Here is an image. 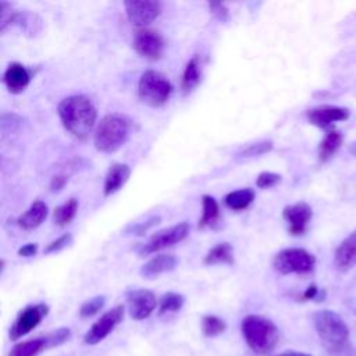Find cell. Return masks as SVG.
<instances>
[{
	"label": "cell",
	"instance_id": "cell-25",
	"mask_svg": "<svg viewBox=\"0 0 356 356\" xmlns=\"http://www.w3.org/2000/svg\"><path fill=\"white\" fill-rule=\"evenodd\" d=\"M202 217L199 220L197 228H206V227H213L217 224L220 218V207L217 200L210 196V195H203L202 196Z\"/></svg>",
	"mask_w": 356,
	"mask_h": 356
},
{
	"label": "cell",
	"instance_id": "cell-34",
	"mask_svg": "<svg viewBox=\"0 0 356 356\" xmlns=\"http://www.w3.org/2000/svg\"><path fill=\"white\" fill-rule=\"evenodd\" d=\"M210 11L222 22L228 21L229 19V11L227 8V6L224 3H220V1H210L207 3Z\"/></svg>",
	"mask_w": 356,
	"mask_h": 356
},
{
	"label": "cell",
	"instance_id": "cell-37",
	"mask_svg": "<svg viewBox=\"0 0 356 356\" xmlns=\"http://www.w3.org/2000/svg\"><path fill=\"white\" fill-rule=\"evenodd\" d=\"M318 295H320V289H318L314 284H312V285L307 286V289L303 292L302 298H303L305 300H312V299H318Z\"/></svg>",
	"mask_w": 356,
	"mask_h": 356
},
{
	"label": "cell",
	"instance_id": "cell-32",
	"mask_svg": "<svg viewBox=\"0 0 356 356\" xmlns=\"http://www.w3.org/2000/svg\"><path fill=\"white\" fill-rule=\"evenodd\" d=\"M281 181V175L271 171H263L256 178V186L260 189L275 186Z\"/></svg>",
	"mask_w": 356,
	"mask_h": 356
},
{
	"label": "cell",
	"instance_id": "cell-20",
	"mask_svg": "<svg viewBox=\"0 0 356 356\" xmlns=\"http://www.w3.org/2000/svg\"><path fill=\"white\" fill-rule=\"evenodd\" d=\"M47 213H49V209H47V204L42 200H35L29 207L28 210H25L17 220L18 225L22 228V229H26V231H31V229H35L38 228L47 217Z\"/></svg>",
	"mask_w": 356,
	"mask_h": 356
},
{
	"label": "cell",
	"instance_id": "cell-10",
	"mask_svg": "<svg viewBox=\"0 0 356 356\" xmlns=\"http://www.w3.org/2000/svg\"><path fill=\"white\" fill-rule=\"evenodd\" d=\"M132 47L139 56L147 60H159L164 53L165 40L159 31L152 28H142L135 32Z\"/></svg>",
	"mask_w": 356,
	"mask_h": 356
},
{
	"label": "cell",
	"instance_id": "cell-2",
	"mask_svg": "<svg viewBox=\"0 0 356 356\" xmlns=\"http://www.w3.org/2000/svg\"><path fill=\"white\" fill-rule=\"evenodd\" d=\"M314 330L325 352L339 356L349 345V328L343 318L332 310H318L313 314Z\"/></svg>",
	"mask_w": 356,
	"mask_h": 356
},
{
	"label": "cell",
	"instance_id": "cell-12",
	"mask_svg": "<svg viewBox=\"0 0 356 356\" xmlns=\"http://www.w3.org/2000/svg\"><path fill=\"white\" fill-rule=\"evenodd\" d=\"M125 14L129 22L139 29L147 28L161 13V6L159 1L154 0H145V1H125Z\"/></svg>",
	"mask_w": 356,
	"mask_h": 356
},
{
	"label": "cell",
	"instance_id": "cell-21",
	"mask_svg": "<svg viewBox=\"0 0 356 356\" xmlns=\"http://www.w3.org/2000/svg\"><path fill=\"white\" fill-rule=\"evenodd\" d=\"M202 81V70H200V61L199 56L195 54L186 64L182 79H181V89L184 93L192 92Z\"/></svg>",
	"mask_w": 356,
	"mask_h": 356
},
{
	"label": "cell",
	"instance_id": "cell-29",
	"mask_svg": "<svg viewBox=\"0 0 356 356\" xmlns=\"http://www.w3.org/2000/svg\"><path fill=\"white\" fill-rule=\"evenodd\" d=\"M273 149V142L271 140H260L252 145H248L238 153V159H252L257 157L261 154L268 153Z\"/></svg>",
	"mask_w": 356,
	"mask_h": 356
},
{
	"label": "cell",
	"instance_id": "cell-24",
	"mask_svg": "<svg viewBox=\"0 0 356 356\" xmlns=\"http://www.w3.org/2000/svg\"><path fill=\"white\" fill-rule=\"evenodd\" d=\"M254 200V191L252 188H242L238 191H232L225 195L224 203L231 210L239 211L248 209Z\"/></svg>",
	"mask_w": 356,
	"mask_h": 356
},
{
	"label": "cell",
	"instance_id": "cell-14",
	"mask_svg": "<svg viewBox=\"0 0 356 356\" xmlns=\"http://www.w3.org/2000/svg\"><path fill=\"white\" fill-rule=\"evenodd\" d=\"M282 217L288 224V231L293 236H300L306 232L313 217V210L306 202L288 204L282 210Z\"/></svg>",
	"mask_w": 356,
	"mask_h": 356
},
{
	"label": "cell",
	"instance_id": "cell-31",
	"mask_svg": "<svg viewBox=\"0 0 356 356\" xmlns=\"http://www.w3.org/2000/svg\"><path fill=\"white\" fill-rule=\"evenodd\" d=\"M72 243V235L70 232L67 234H63L61 236H58L57 239L51 241L46 248H44V253L46 254H50V253H57V252H61L63 249H65L67 246H70Z\"/></svg>",
	"mask_w": 356,
	"mask_h": 356
},
{
	"label": "cell",
	"instance_id": "cell-17",
	"mask_svg": "<svg viewBox=\"0 0 356 356\" xmlns=\"http://www.w3.org/2000/svg\"><path fill=\"white\" fill-rule=\"evenodd\" d=\"M334 263L339 271H348L356 266V229L352 231L335 249Z\"/></svg>",
	"mask_w": 356,
	"mask_h": 356
},
{
	"label": "cell",
	"instance_id": "cell-26",
	"mask_svg": "<svg viewBox=\"0 0 356 356\" xmlns=\"http://www.w3.org/2000/svg\"><path fill=\"white\" fill-rule=\"evenodd\" d=\"M78 211V200L75 197H70L67 202L60 204L53 211V222L58 227L68 225Z\"/></svg>",
	"mask_w": 356,
	"mask_h": 356
},
{
	"label": "cell",
	"instance_id": "cell-15",
	"mask_svg": "<svg viewBox=\"0 0 356 356\" xmlns=\"http://www.w3.org/2000/svg\"><path fill=\"white\" fill-rule=\"evenodd\" d=\"M127 305L129 316L134 320L147 318L157 306L156 295L149 289H134L127 295Z\"/></svg>",
	"mask_w": 356,
	"mask_h": 356
},
{
	"label": "cell",
	"instance_id": "cell-4",
	"mask_svg": "<svg viewBox=\"0 0 356 356\" xmlns=\"http://www.w3.org/2000/svg\"><path fill=\"white\" fill-rule=\"evenodd\" d=\"M131 124L129 120L118 113L104 115L96 125L93 142L95 147L102 153H114L129 138Z\"/></svg>",
	"mask_w": 356,
	"mask_h": 356
},
{
	"label": "cell",
	"instance_id": "cell-5",
	"mask_svg": "<svg viewBox=\"0 0 356 356\" xmlns=\"http://www.w3.org/2000/svg\"><path fill=\"white\" fill-rule=\"evenodd\" d=\"M171 93L172 85L164 74L154 70H147L140 75L138 83V95L145 104L150 107L164 106Z\"/></svg>",
	"mask_w": 356,
	"mask_h": 356
},
{
	"label": "cell",
	"instance_id": "cell-1",
	"mask_svg": "<svg viewBox=\"0 0 356 356\" xmlns=\"http://www.w3.org/2000/svg\"><path fill=\"white\" fill-rule=\"evenodd\" d=\"M58 117L65 131L76 139H86L96 125L97 110L88 96L72 95L60 102Z\"/></svg>",
	"mask_w": 356,
	"mask_h": 356
},
{
	"label": "cell",
	"instance_id": "cell-8",
	"mask_svg": "<svg viewBox=\"0 0 356 356\" xmlns=\"http://www.w3.org/2000/svg\"><path fill=\"white\" fill-rule=\"evenodd\" d=\"M188 234H189V224L185 221L178 222L172 227L164 228V229L156 232L154 235H152V238L146 243L140 245L139 254L147 256V254L160 252L168 246L182 242L188 236Z\"/></svg>",
	"mask_w": 356,
	"mask_h": 356
},
{
	"label": "cell",
	"instance_id": "cell-19",
	"mask_svg": "<svg viewBox=\"0 0 356 356\" xmlns=\"http://www.w3.org/2000/svg\"><path fill=\"white\" fill-rule=\"evenodd\" d=\"M129 175H131V168L128 164L114 163L108 168L106 178H104V186H103L104 196H110V195H114L115 192H118L125 185Z\"/></svg>",
	"mask_w": 356,
	"mask_h": 356
},
{
	"label": "cell",
	"instance_id": "cell-38",
	"mask_svg": "<svg viewBox=\"0 0 356 356\" xmlns=\"http://www.w3.org/2000/svg\"><path fill=\"white\" fill-rule=\"evenodd\" d=\"M274 356H312L309 353H303V352H296V350H288V352H282Z\"/></svg>",
	"mask_w": 356,
	"mask_h": 356
},
{
	"label": "cell",
	"instance_id": "cell-7",
	"mask_svg": "<svg viewBox=\"0 0 356 356\" xmlns=\"http://www.w3.org/2000/svg\"><path fill=\"white\" fill-rule=\"evenodd\" d=\"M70 337H71L70 328L61 327V328H58L53 332H49L46 335L15 343L11 348L8 356H38L46 349L56 348V346L67 342L70 339Z\"/></svg>",
	"mask_w": 356,
	"mask_h": 356
},
{
	"label": "cell",
	"instance_id": "cell-33",
	"mask_svg": "<svg viewBox=\"0 0 356 356\" xmlns=\"http://www.w3.org/2000/svg\"><path fill=\"white\" fill-rule=\"evenodd\" d=\"M160 220H161L160 216H152L145 222H138L136 225L128 227L125 232H131V234H135V235H145L150 228H153L156 224H159Z\"/></svg>",
	"mask_w": 356,
	"mask_h": 356
},
{
	"label": "cell",
	"instance_id": "cell-36",
	"mask_svg": "<svg viewBox=\"0 0 356 356\" xmlns=\"http://www.w3.org/2000/svg\"><path fill=\"white\" fill-rule=\"evenodd\" d=\"M38 253V245L36 243H26L22 248L18 249V254L22 257H32Z\"/></svg>",
	"mask_w": 356,
	"mask_h": 356
},
{
	"label": "cell",
	"instance_id": "cell-18",
	"mask_svg": "<svg viewBox=\"0 0 356 356\" xmlns=\"http://www.w3.org/2000/svg\"><path fill=\"white\" fill-rule=\"evenodd\" d=\"M177 257L174 254H165L160 253L147 260L142 267H140V275L147 280H153L159 277L163 273L172 271L177 266Z\"/></svg>",
	"mask_w": 356,
	"mask_h": 356
},
{
	"label": "cell",
	"instance_id": "cell-11",
	"mask_svg": "<svg viewBox=\"0 0 356 356\" xmlns=\"http://www.w3.org/2000/svg\"><path fill=\"white\" fill-rule=\"evenodd\" d=\"M124 314L125 307L122 305H118L102 314L85 334L83 342L88 345H96L103 341L122 321Z\"/></svg>",
	"mask_w": 356,
	"mask_h": 356
},
{
	"label": "cell",
	"instance_id": "cell-27",
	"mask_svg": "<svg viewBox=\"0 0 356 356\" xmlns=\"http://www.w3.org/2000/svg\"><path fill=\"white\" fill-rule=\"evenodd\" d=\"M185 303V298L178 292H167L161 296L159 300V314H167V313H175L182 309Z\"/></svg>",
	"mask_w": 356,
	"mask_h": 356
},
{
	"label": "cell",
	"instance_id": "cell-23",
	"mask_svg": "<svg viewBox=\"0 0 356 356\" xmlns=\"http://www.w3.org/2000/svg\"><path fill=\"white\" fill-rule=\"evenodd\" d=\"M203 263L207 266L234 264V250L229 242H220L213 246L204 256Z\"/></svg>",
	"mask_w": 356,
	"mask_h": 356
},
{
	"label": "cell",
	"instance_id": "cell-35",
	"mask_svg": "<svg viewBox=\"0 0 356 356\" xmlns=\"http://www.w3.org/2000/svg\"><path fill=\"white\" fill-rule=\"evenodd\" d=\"M68 182V175H65V174H57V175H54L53 178H51V181H50V191L51 192H58V191H61L64 186H65V184Z\"/></svg>",
	"mask_w": 356,
	"mask_h": 356
},
{
	"label": "cell",
	"instance_id": "cell-30",
	"mask_svg": "<svg viewBox=\"0 0 356 356\" xmlns=\"http://www.w3.org/2000/svg\"><path fill=\"white\" fill-rule=\"evenodd\" d=\"M104 303H106V296H103V295H97L95 298H90V299H88L86 302H83L81 305L79 316L83 317V318L92 317V316L97 314L103 309Z\"/></svg>",
	"mask_w": 356,
	"mask_h": 356
},
{
	"label": "cell",
	"instance_id": "cell-22",
	"mask_svg": "<svg viewBox=\"0 0 356 356\" xmlns=\"http://www.w3.org/2000/svg\"><path fill=\"white\" fill-rule=\"evenodd\" d=\"M342 140H343V136L339 131H337L335 128L328 129L327 134L324 135L323 140L318 145V159L323 163L328 161L337 153V150L341 147Z\"/></svg>",
	"mask_w": 356,
	"mask_h": 356
},
{
	"label": "cell",
	"instance_id": "cell-9",
	"mask_svg": "<svg viewBox=\"0 0 356 356\" xmlns=\"http://www.w3.org/2000/svg\"><path fill=\"white\" fill-rule=\"evenodd\" d=\"M47 313H49V306L46 303H36V305H29L24 307L18 313L13 325L10 327V332H8L10 339L15 341L29 334L33 328H36L42 323V320L47 316Z\"/></svg>",
	"mask_w": 356,
	"mask_h": 356
},
{
	"label": "cell",
	"instance_id": "cell-3",
	"mask_svg": "<svg viewBox=\"0 0 356 356\" xmlns=\"http://www.w3.org/2000/svg\"><path fill=\"white\" fill-rule=\"evenodd\" d=\"M241 331L248 346L257 355H267L280 341L277 325L267 317L248 314L241 321Z\"/></svg>",
	"mask_w": 356,
	"mask_h": 356
},
{
	"label": "cell",
	"instance_id": "cell-16",
	"mask_svg": "<svg viewBox=\"0 0 356 356\" xmlns=\"http://www.w3.org/2000/svg\"><path fill=\"white\" fill-rule=\"evenodd\" d=\"M32 79V71L28 70L21 63H11L4 74H3V82L7 86V89L11 93H21L26 89Z\"/></svg>",
	"mask_w": 356,
	"mask_h": 356
},
{
	"label": "cell",
	"instance_id": "cell-6",
	"mask_svg": "<svg viewBox=\"0 0 356 356\" xmlns=\"http://www.w3.org/2000/svg\"><path fill=\"white\" fill-rule=\"evenodd\" d=\"M316 257L302 248H286L273 259V267L280 274H309L314 270Z\"/></svg>",
	"mask_w": 356,
	"mask_h": 356
},
{
	"label": "cell",
	"instance_id": "cell-13",
	"mask_svg": "<svg viewBox=\"0 0 356 356\" xmlns=\"http://www.w3.org/2000/svg\"><path fill=\"white\" fill-rule=\"evenodd\" d=\"M307 120L312 125L321 128V129H331L335 122L346 121L350 115V111L346 107L332 106V104H323L313 108H309Z\"/></svg>",
	"mask_w": 356,
	"mask_h": 356
},
{
	"label": "cell",
	"instance_id": "cell-28",
	"mask_svg": "<svg viewBox=\"0 0 356 356\" xmlns=\"http://www.w3.org/2000/svg\"><path fill=\"white\" fill-rule=\"evenodd\" d=\"M227 328V324L222 318H220L218 316L214 314H207L203 316L202 318V332L204 337L213 338L217 337L220 334H222Z\"/></svg>",
	"mask_w": 356,
	"mask_h": 356
},
{
	"label": "cell",
	"instance_id": "cell-39",
	"mask_svg": "<svg viewBox=\"0 0 356 356\" xmlns=\"http://www.w3.org/2000/svg\"><path fill=\"white\" fill-rule=\"evenodd\" d=\"M349 152H350V154H352L353 157H356V140H355L353 143H350V146H349Z\"/></svg>",
	"mask_w": 356,
	"mask_h": 356
}]
</instances>
